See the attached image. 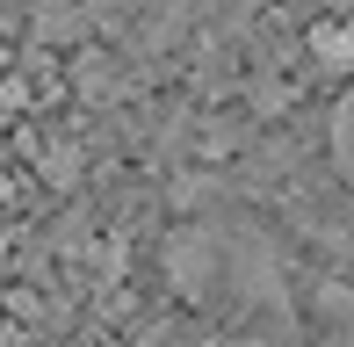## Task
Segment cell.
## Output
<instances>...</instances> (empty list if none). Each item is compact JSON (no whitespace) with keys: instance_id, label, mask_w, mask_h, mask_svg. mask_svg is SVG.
Returning a JSON list of instances; mask_svg holds the SVG:
<instances>
[{"instance_id":"6da1fadb","label":"cell","mask_w":354,"mask_h":347,"mask_svg":"<svg viewBox=\"0 0 354 347\" xmlns=\"http://www.w3.org/2000/svg\"><path fill=\"white\" fill-rule=\"evenodd\" d=\"M311 51H326V66L347 73L354 66V29H311Z\"/></svg>"},{"instance_id":"7a4b0ae2","label":"cell","mask_w":354,"mask_h":347,"mask_svg":"<svg viewBox=\"0 0 354 347\" xmlns=\"http://www.w3.org/2000/svg\"><path fill=\"white\" fill-rule=\"evenodd\" d=\"M333 160L354 174V94L340 102V116H333Z\"/></svg>"}]
</instances>
